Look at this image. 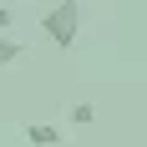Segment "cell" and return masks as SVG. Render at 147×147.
<instances>
[{"instance_id": "6da1fadb", "label": "cell", "mask_w": 147, "mask_h": 147, "mask_svg": "<svg viewBox=\"0 0 147 147\" xmlns=\"http://www.w3.org/2000/svg\"><path fill=\"white\" fill-rule=\"evenodd\" d=\"M41 30H46V41L56 46V51H71L76 36H81V5H76V0L46 5V10H41Z\"/></svg>"}, {"instance_id": "7a4b0ae2", "label": "cell", "mask_w": 147, "mask_h": 147, "mask_svg": "<svg viewBox=\"0 0 147 147\" xmlns=\"http://www.w3.org/2000/svg\"><path fill=\"white\" fill-rule=\"evenodd\" d=\"M26 142H30V147H61V127H46V122H26Z\"/></svg>"}, {"instance_id": "3957f363", "label": "cell", "mask_w": 147, "mask_h": 147, "mask_svg": "<svg viewBox=\"0 0 147 147\" xmlns=\"http://www.w3.org/2000/svg\"><path fill=\"white\" fill-rule=\"evenodd\" d=\"M66 122H71V127H91V122H96V107L91 102H71L66 107Z\"/></svg>"}, {"instance_id": "277c9868", "label": "cell", "mask_w": 147, "mask_h": 147, "mask_svg": "<svg viewBox=\"0 0 147 147\" xmlns=\"http://www.w3.org/2000/svg\"><path fill=\"white\" fill-rule=\"evenodd\" d=\"M20 51H26V46L15 41V36H0V71H5L10 61H20Z\"/></svg>"}, {"instance_id": "5b68a950", "label": "cell", "mask_w": 147, "mask_h": 147, "mask_svg": "<svg viewBox=\"0 0 147 147\" xmlns=\"http://www.w3.org/2000/svg\"><path fill=\"white\" fill-rule=\"evenodd\" d=\"M10 26H15V10H10V5H0V36H10Z\"/></svg>"}]
</instances>
